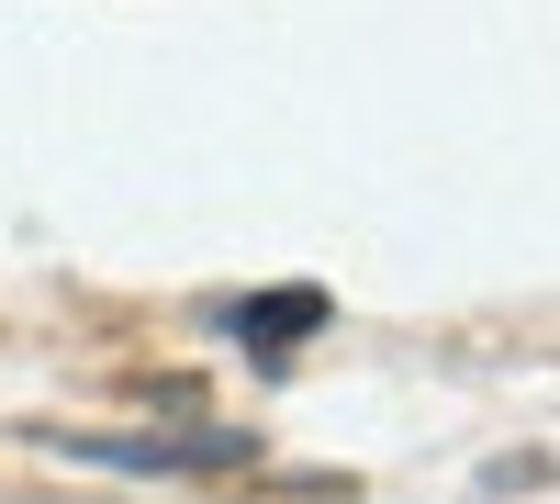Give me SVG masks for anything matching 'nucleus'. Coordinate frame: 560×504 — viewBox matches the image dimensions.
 Segmentation results:
<instances>
[{
    "mask_svg": "<svg viewBox=\"0 0 560 504\" xmlns=\"http://www.w3.org/2000/svg\"><path fill=\"white\" fill-rule=\"evenodd\" d=\"M102 460H135V471H158V460H247V437H90Z\"/></svg>",
    "mask_w": 560,
    "mask_h": 504,
    "instance_id": "1",
    "label": "nucleus"
},
{
    "mask_svg": "<svg viewBox=\"0 0 560 504\" xmlns=\"http://www.w3.org/2000/svg\"><path fill=\"white\" fill-rule=\"evenodd\" d=\"M314 314H325L314 292H269V303H247V337H303Z\"/></svg>",
    "mask_w": 560,
    "mask_h": 504,
    "instance_id": "2",
    "label": "nucleus"
}]
</instances>
